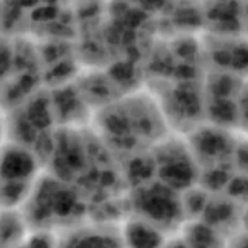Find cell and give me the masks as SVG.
<instances>
[{"instance_id": "cell-1", "label": "cell", "mask_w": 248, "mask_h": 248, "mask_svg": "<svg viewBox=\"0 0 248 248\" xmlns=\"http://www.w3.org/2000/svg\"><path fill=\"white\" fill-rule=\"evenodd\" d=\"M135 205L140 217L156 224L160 229L167 224L172 226L184 215L181 198L177 195V191L163 183L144 186L143 191L136 196Z\"/></svg>"}, {"instance_id": "cell-2", "label": "cell", "mask_w": 248, "mask_h": 248, "mask_svg": "<svg viewBox=\"0 0 248 248\" xmlns=\"http://www.w3.org/2000/svg\"><path fill=\"white\" fill-rule=\"evenodd\" d=\"M164 161L158 166L161 183L174 191H186L196 181L198 172L189 146L170 144L169 153H164Z\"/></svg>"}, {"instance_id": "cell-3", "label": "cell", "mask_w": 248, "mask_h": 248, "mask_svg": "<svg viewBox=\"0 0 248 248\" xmlns=\"http://www.w3.org/2000/svg\"><path fill=\"white\" fill-rule=\"evenodd\" d=\"M234 146L235 142L229 136V133L216 125L198 129L189 142L192 156L202 158L209 164V167H219L217 161L220 163L226 158L233 157Z\"/></svg>"}, {"instance_id": "cell-4", "label": "cell", "mask_w": 248, "mask_h": 248, "mask_svg": "<svg viewBox=\"0 0 248 248\" xmlns=\"http://www.w3.org/2000/svg\"><path fill=\"white\" fill-rule=\"evenodd\" d=\"M35 166V157L23 149V144L10 146L0 155V181H31Z\"/></svg>"}, {"instance_id": "cell-5", "label": "cell", "mask_w": 248, "mask_h": 248, "mask_svg": "<svg viewBox=\"0 0 248 248\" xmlns=\"http://www.w3.org/2000/svg\"><path fill=\"white\" fill-rule=\"evenodd\" d=\"M166 243L163 232L143 217L132 219L122 229V247L161 248Z\"/></svg>"}, {"instance_id": "cell-6", "label": "cell", "mask_w": 248, "mask_h": 248, "mask_svg": "<svg viewBox=\"0 0 248 248\" xmlns=\"http://www.w3.org/2000/svg\"><path fill=\"white\" fill-rule=\"evenodd\" d=\"M183 238L188 248H227L222 233L202 220L189 223L184 229Z\"/></svg>"}, {"instance_id": "cell-7", "label": "cell", "mask_w": 248, "mask_h": 248, "mask_svg": "<svg viewBox=\"0 0 248 248\" xmlns=\"http://www.w3.org/2000/svg\"><path fill=\"white\" fill-rule=\"evenodd\" d=\"M24 234V220L13 209L0 212V248H16L20 246Z\"/></svg>"}, {"instance_id": "cell-8", "label": "cell", "mask_w": 248, "mask_h": 248, "mask_svg": "<svg viewBox=\"0 0 248 248\" xmlns=\"http://www.w3.org/2000/svg\"><path fill=\"white\" fill-rule=\"evenodd\" d=\"M235 205L237 203L230 198L226 201H208L201 220L220 232L222 226H229V223L235 219Z\"/></svg>"}, {"instance_id": "cell-9", "label": "cell", "mask_w": 248, "mask_h": 248, "mask_svg": "<svg viewBox=\"0 0 248 248\" xmlns=\"http://www.w3.org/2000/svg\"><path fill=\"white\" fill-rule=\"evenodd\" d=\"M30 181H0V206L3 209H14L24 203L32 191Z\"/></svg>"}, {"instance_id": "cell-10", "label": "cell", "mask_w": 248, "mask_h": 248, "mask_svg": "<svg viewBox=\"0 0 248 248\" xmlns=\"http://www.w3.org/2000/svg\"><path fill=\"white\" fill-rule=\"evenodd\" d=\"M208 114L216 126L237 125V103L232 98H213Z\"/></svg>"}, {"instance_id": "cell-11", "label": "cell", "mask_w": 248, "mask_h": 248, "mask_svg": "<svg viewBox=\"0 0 248 248\" xmlns=\"http://www.w3.org/2000/svg\"><path fill=\"white\" fill-rule=\"evenodd\" d=\"M66 248H118V244L112 243L108 235L83 234L75 238Z\"/></svg>"}, {"instance_id": "cell-12", "label": "cell", "mask_w": 248, "mask_h": 248, "mask_svg": "<svg viewBox=\"0 0 248 248\" xmlns=\"http://www.w3.org/2000/svg\"><path fill=\"white\" fill-rule=\"evenodd\" d=\"M227 195L235 203L248 205V174L243 172L241 175L232 177L226 185Z\"/></svg>"}, {"instance_id": "cell-13", "label": "cell", "mask_w": 248, "mask_h": 248, "mask_svg": "<svg viewBox=\"0 0 248 248\" xmlns=\"http://www.w3.org/2000/svg\"><path fill=\"white\" fill-rule=\"evenodd\" d=\"M233 157H234V166H237L243 172L248 174V140L246 139L241 143H235L234 152H233Z\"/></svg>"}, {"instance_id": "cell-14", "label": "cell", "mask_w": 248, "mask_h": 248, "mask_svg": "<svg viewBox=\"0 0 248 248\" xmlns=\"http://www.w3.org/2000/svg\"><path fill=\"white\" fill-rule=\"evenodd\" d=\"M27 248H56L55 240L46 232H38L30 237L26 243Z\"/></svg>"}, {"instance_id": "cell-15", "label": "cell", "mask_w": 248, "mask_h": 248, "mask_svg": "<svg viewBox=\"0 0 248 248\" xmlns=\"http://www.w3.org/2000/svg\"><path fill=\"white\" fill-rule=\"evenodd\" d=\"M237 122L248 132V89L243 90L238 95L237 103Z\"/></svg>"}, {"instance_id": "cell-16", "label": "cell", "mask_w": 248, "mask_h": 248, "mask_svg": "<svg viewBox=\"0 0 248 248\" xmlns=\"http://www.w3.org/2000/svg\"><path fill=\"white\" fill-rule=\"evenodd\" d=\"M229 248H248L247 232H244L243 234H234L232 241L229 243Z\"/></svg>"}, {"instance_id": "cell-17", "label": "cell", "mask_w": 248, "mask_h": 248, "mask_svg": "<svg viewBox=\"0 0 248 248\" xmlns=\"http://www.w3.org/2000/svg\"><path fill=\"white\" fill-rule=\"evenodd\" d=\"M161 248H188V246L185 244L184 238H178V240H172V241H166L164 246Z\"/></svg>"}, {"instance_id": "cell-18", "label": "cell", "mask_w": 248, "mask_h": 248, "mask_svg": "<svg viewBox=\"0 0 248 248\" xmlns=\"http://www.w3.org/2000/svg\"><path fill=\"white\" fill-rule=\"evenodd\" d=\"M241 222H243V226H244V232L248 233V206L246 212L243 213V216H241Z\"/></svg>"}, {"instance_id": "cell-19", "label": "cell", "mask_w": 248, "mask_h": 248, "mask_svg": "<svg viewBox=\"0 0 248 248\" xmlns=\"http://www.w3.org/2000/svg\"><path fill=\"white\" fill-rule=\"evenodd\" d=\"M244 14H246V21H247L246 24H247V26H248V4H247V6H246V13H244Z\"/></svg>"}]
</instances>
